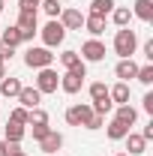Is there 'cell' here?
<instances>
[{"instance_id": "cell-27", "label": "cell", "mask_w": 153, "mask_h": 156, "mask_svg": "<svg viewBox=\"0 0 153 156\" xmlns=\"http://www.w3.org/2000/svg\"><path fill=\"white\" fill-rule=\"evenodd\" d=\"M39 9H45V15H48V18H60V12H63L60 0H42V3H39Z\"/></svg>"}, {"instance_id": "cell-12", "label": "cell", "mask_w": 153, "mask_h": 156, "mask_svg": "<svg viewBox=\"0 0 153 156\" xmlns=\"http://www.w3.org/2000/svg\"><path fill=\"white\" fill-rule=\"evenodd\" d=\"M60 147H63V135H60L57 129H51L48 135H45L42 141H39V150H42L45 156H54V153L60 150Z\"/></svg>"}, {"instance_id": "cell-43", "label": "cell", "mask_w": 153, "mask_h": 156, "mask_svg": "<svg viewBox=\"0 0 153 156\" xmlns=\"http://www.w3.org/2000/svg\"><path fill=\"white\" fill-rule=\"evenodd\" d=\"M54 156H57V153H54Z\"/></svg>"}, {"instance_id": "cell-20", "label": "cell", "mask_w": 153, "mask_h": 156, "mask_svg": "<svg viewBox=\"0 0 153 156\" xmlns=\"http://www.w3.org/2000/svg\"><path fill=\"white\" fill-rule=\"evenodd\" d=\"M111 21H114L117 27H129L132 24V9L129 6H114L111 9Z\"/></svg>"}, {"instance_id": "cell-25", "label": "cell", "mask_w": 153, "mask_h": 156, "mask_svg": "<svg viewBox=\"0 0 153 156\" xmlns=\"http://www.w3.org/2000/svg\"><path fill=\"white\" fill-rule=\"evenodd\" d=\"M48 123V111L39 105V108H33L30 111V117H27V126H45Z\"/></svg>"}, {"instance_id": "cell-11", "label": "cell", "mask_w": 153, "mask_h": 156, "mask_svg": "<svg viewBox=\"0 0 153 156\" xmlns=\"http://www.w3.org/2000/svg\"><path fill=\"white\" fill-rule=\"evenodd\" d=\"M24 135H27V126L6 120V126H3V141H6V144H21V141H24Z\"/></svg>"}, {"instance_id": "cell-3", "label": "cell", "mask_w": 153, "mask_h": 156, "mask_svg": "<svg viewBox=\"0 0 153 156\" xmlns=\"http://www.w3.org/2000/svg\"><path fill=\"white\" fill-rule=\"evenodd\" d=\"M24 63H27L30 69H45V66L54 63V54H51V48H45V45H30V48L24 51Z\"/></svg>"}, {"instance_id": "cell-2", "label": "cell", "mask_w": 153, "mask_h": 156, "mask_svg": "<svg viewBox=\"0 0 153 156\" xmlns=\"http://www.w3.org/2000/svg\"><path fill=\"white\" fill-rule=\"evenodd\" d=\"M84 78H87V63H81L78 69H66L60 75V90L69 93V96H75L78 90L84 87Z\"/></svg>"}, {"instance_id": "cell-22", "label": "cell", "mask_w": 153, "mask_h": 156, "mask_svg": "<svg viewBox=\"0 0 153 156\" xmlns=\"http://www.w3.org/2000/svg\"><path fill=\"white\" fill-rule=\"evenodd\" d=\"M81 63H84V60H81V54H78V51H72V48H66V51L60 54V66H63V69H78Z\"/></svg>"}, {"instance_id": "cell-41", "label": "cell", "mask_w": 153, "mask_h": 156, "mask_svg": "<svg viewBox=\"0 0 153 156\" xmlns=\"http://www.w3.org/2000/svg\"><path fill=\"white\" fill-rule=\"evenodd\" d=\"M3 63H6V60H3V57H0V66H3Z\"/></svg>"}, {"instance_id": "cell-33", "label": "cell", "mask_w": 153, "mask_h": 156, "mask_svg": "<svg viewBox=\"0 0 153 156\" xmlns=\"http://www.w3.org/2000/svg\"><path fill=\"white\" fill-rule=\"evenodd\" d=\"M48 132H51V126H48V123H45V126H33V129H30V135H33V141H42V138L48 135Z\"/></svg>"}, {"instance_id": "cell-16", "label": "cell", "mask_w": 153, "mask_h": 156, "mask_svg": "<svg viewBox=\"0 0 153 156\" xmlns=\"http://www.w3.org/2000/svg\"><path fill=\"white\" fill-rule=\"evenodd\" d=\"M21 87H24V84H21L18 78H12V75L0 78V96H3V99H15L21 93Z\"/></svg>"}, {"instance_id": "cell-37", "label": "cell", "mask_w": 153, "mask_h": 156, "mask_svg": "<svg viewBox=\"0 0 153 156\" xmlns=\"http://www.w3.org/2000/svg\"><path fill=\"white\" fill-rule=\"evenodd\" d=\"M141 138H144V141H153V123H147V126L141 129Z\"/></svg>"}, {"instance_id": "cell-7", "label": "cell", "mask_w": 153, "mask_h": 156, "mask_svg": "<svg viewBox=\"0 0 153 156\" xmlns=\"http://www.w3.org/2000/svg\"><path fill=\"white\" fill-rule=\"evenodd\" d=\"M81 60L84 63H102L105 60V42H99V39H87L84 45H81Z\"/></svg>"}, {"instance_id": "cell-29", "label": "cell", "mask_w": 153, "mask_h": 156, "mask_svg": "<svg viewBox=\"0 0 153 156\" xmlns=\"http://www.w3.org/2000/svg\"><path fill=\"white\" fill-rule=\"evenodd\" d=\"M90 108H93V114H111V111H114V102H111V99H99V102H93V105H90Z\"/></svg>"}, {"instance_id": "cell-30", "label": "cell", "mask_w": 153, "mask_h": 156, "mask_svg": "<svg viewBox=\"0 0 153 156\" xmlns=\"http://www.w3.org/2000/svg\"><path fill=\"white\" fill-rule=\"evenodd\" d=\"M27 117H30V111H27V108H12V111H9V120H12V123H21V126H27Z\"/></svg>"}, {"instance_id": "cell-42", "label": "cell", "mask_w": 153, "mask_h": 156, "mask_svg": "<svg viewBox=\"0 0 153 156\" xmlns=\"http://www.w3.org/2000/svg\"><path fill=\"white\" fill-rule=\"evenodd\" d=\"M114 156H126V153H114Z\"/></svg>"}, {"instance_id": "cell-15", "label": "cell", "mask_w": 153, "mask_h": 156, "mask_svg": "<svg viewBox=\"0 0 153 156\" xmlns=\"http://www.w3.org/2000/svg\"><path fill=\"white\" fill-rule=\"evenodd\" d=\"M129 93H132L129 90V81H117L114 87H108V96H111L114 105H126L129 102Z\"/></svg>"}, {"instance_id": "cell-8", "label": "cell", "mask_w": 153, "mask_h": 156, "mask_svg": "<svg viewBox=\"0 0 153 156\" xmlns=\"http://www.w3.org/2000/svg\"><path fill=\"white\" fill-rule=\"evenodd\" d=\"M90 117H93V108L87 102H78V105H69L66 108V123L69 126H84Z\"/></svg>"}, {"instance_id": "cell-31", "label": "cell", "mask_w": 153, "mask_h": 156, "mask_svg": "<svg viewBox=\"0 0 153 156\" xmlns=\"http://www.w3.org/2000/svg\"><path fill=\"white\" fill-rule=\"evenodd\" d=\"M42 0H18V12H36Z\"/></svg>"}, {"instance_id": "cell-9", "label": "cell", "mask_w": 153, "mask_h": 156, "mask_svg": "<svg viewBox=\"0 0 153 156\" xmlns=\"http://www.w3.org/2000/svg\"><path fill=\"white\" fill-rule=\"evenodd\" d=\"M60 24L66 27V30H84V12L75 9V6H66L63 12H60Z\"/></svg>"}, {"instance_id": "cell-18", "label": "cell", "mask_w": 153, "mask_h": 156, "mask_svg": "<svg viewBox=\"0 0 153 156\" xmlns=\"http://www.w3.org/2000/svg\"><path fill=\"white\" fill-rule=\"evenodd\" d=\"M132 18L153 21V0H135L132 3Z\"/></svg>"}, {"instance_id": "cell-28", "label": "cell", "mask_w": 153, "mask_h": 156, "mask_svg": "<svg viewBox=\"0 0 153 156\" xmlns=\"http://www.w3.org/2000/svg\"><path fill=\"white\" fill-rule=\"evenodd\" d=\"M138 81H141V84H144V87H150L153 84V63H147V66H138Z\"/></svg>"}, {"instance_id": "cell-26", "label": "cell", "mask_w": 153, "mask_h": 156, "mask_svg": "<svg viewBox=\"0 0 153 156\" xmlns=\"http://www.w3.org/2000/svg\"><path fill=\"white\" fill-rule=\"evenodd\" d=\"M87 90H90V99H93V102H99V99H111V96H108V87H105V81H93Z\"/></svg>"}, {"instance_id": "cell-19", "label": "cell", "mask_w": 153, "mask_h": 156, "mask_svg": "<svg viewBox=\"0 0 153 156\" xmlns=\"http://www.w3.org/2000/svg\"><path fill=\"white\" fill-rule=\"evenodd\" d=\"M114 120H120V123H126V126H135V120H138V111H135L132 105L126 102V105H114Z\"/></svg>"}, {"instance_id": "cell-21", "label": "cell", "mask_w": 153, "mask_h": 156, "mask_svg": "<svg viewBox=\"0 0 153 156\" xmlns=\"http://www.w3.org/2000/svg\"><path fill=\"white\" fill-rule=\"evenodd\" d=\"M117 6V0H90V15H111V9Z\"/></svg>"}, {"instance_id": "cell-35", "label": "cell", "mask_w": 153, "mask_h": 156, "mask_svg": "<svg viewBox=\"0 0 153 156\" xmlns=\"http://www.w3.org/2000/svg\"><path fill=\"white\" fill-rule=\"evenodd\" d=\"M6 156H27V150H21V144H9V153Z\"/></svg>"}, {"instance_id": "cell-34", "label": "cell", "mask_w": 153, "mask_h": 156, "mask_svg": "<svg viewBox=\"0 0 153 156\" xmlns=\"http://www.w3.org/2000/svg\"><path fill=\"white\" fill-rule=\"evenodd\" d=\"M141 105H144L147 114H153V93H144V102H141Z\"/></svg>"}, {"instance_id": "cell-1", "label": "cell", "mask_w": 153, "mask_h": 156, "mask_svg": "<svg viewBox=\"0 0 153 156\" xmlns=\"http://www.w3.org/2000/svg\"><path fill=\"white\" fill-rule=\"evenodd\" d=\"M135 51H138V36H135L132 27H117L114 33V54H120V60L123 57H132Z\"/></svg>"}, {"instance_id": "cell-5", "label": "cell", "mask_w": 153, "mask_h": 156, "mask_svg": "<svg viewBox=\"0 0 153 156\" xmlns=\"http://www.w3.org/2000/svg\"><path fill=\"white\" fill-rule=\"evenodd\" d=\"M60 87V75L51 69V66H45V69H36V90L45 96V93H57Z\"/></svg>"}, {"instance_id": "cell-17", "label": "cell", "mask_w": 153, "mask_h": 156, "mask_svg": "<svg viewBox=\"0 0 153 156\" xmlns=\"http://www.w3.org/2000/svg\"><path fill=\"white\" fill-rule=\"evenodd\" d=\"M84 30H87L93 39L102 36V33H105V18H102V15H90V12H87V15H84Z\"/></svg>"}, {"instance_id": "cell-39", "label": "cell", "mask_w": 153, "mask_h": 156, "mask_svg": "<svg viewBox=\"0 0 153 156\" xmlns=\"http://www.w3.org/2000/svg\"><path fill=\"white\" fill-rule=\"evenodd\" d=\"M3 9H6V0H0V12H3Z\"/></svg>"}, {"instance_id": "cell-6", "label": "cell", "mask_w": 153, "mask_h": 156, "mask_svg": "<svg viewBox=\"0 0 153 156\" xmlns=\"http://www.w3.org/2000/svg\"><path fill=\"white\" fill-rule=\"evenodd\" d=\"M21 30V42H33V36L39 33V18L36 12H18V24H15Z\"/></svg>"}, {"instance_id": "cell-4", "label": "cell", "mask_w": 153, "mask_h": 156, "mask_svg": "<svg viewBox=\"0 0 153 156\" xmlns=\"http://www.w3.org/2000/svg\"><path fill=\"white\" fill-rule=\"evenodd\" d=\"M39 36H42V45H45V48H57V45H63V39H66V27H63L57 18H51L39 30Z\"/></svg>"}, {"instance_id": "cell-40", "label": "cell", "mask_w": 153, "mask_h": 156, "mask_svg": "<svg viewBox=\"0 0 153 156\" xmlns=\"http://www.w3.org/2000/svg\"><path fill=\"white\" fill-rule=\"evenodd\" d=\"M0 78H6V69H3V66H0Z\"/></svg>"}, {"instance_id": "cell-36", "label": "cell", "mask_w": 153, "mask_h": 156, "mask_svg": "<svg viewBox=\"0 0 153 156\" xmlns=\"http://www.w3.org/2000/svg\"><path fill=\"white\" fill-rule=\"evenodd\" d=\"M144 57L153 63V39H147V42H144Z\"/></svg>"}, {"instance_id": "cell-13", "label": "cell", "mask_w": 153, "mask_h": 156, "mask_svg": "<svg viewBox=\"0 0 153 156\" xmlns=\"http://www.w3.org/2000/svg\"><path fill=\"white\" fill-rule=\"evenodd\" d=\"M123 141H126V150H129L126 156H141L144 150H147V141L141 138V132H132V129H129Z\"/></svg>"}, {"instance_id": "cell-38", "label": "cell", "mask_w": 153, "mask_h": 156, "mask_svg": "<svg viewBox=\"0 0 153 156\" xmlns=\"http://www.w3.org/2000/svg\"><path fill=\"white\" fill-rule=\"evenodd\" d=\"M6 153H9V144H6V141L0 138V156H6Z\"/></svg>"}, {"instance_id": "cell-23", "label": "cell", "mask_w": 153, "mask_h": 156, "mask_svg": "<svg viewBox=\"0 0 153 156\" xmlns=\"http://www.w3.org/2000/svg\"><path fill=\"white\" fill-rule=\"evenodd\" d=\"M105 132H108V138H111V141H123V138H126V132H129V126H126V123H120V120H111V123L105 126Z\"/></svg>"}, {"instance_id": "cell-32", "label": "cell", "mask_w": 153, "mask_h": 156, "mask_svg": "<svg viewBox=\"0 0 153 156\" xmlns=\"http://www.w3.org/2000/svg\"><path fill=\"white\" fill-rule=\"evenodd\" d=\"M102 126H105V117L102 114H93L87 123H84V129H102Z\"/></svg>"}, {"instance_id": "cell-14", "label": "cell", "mask_w": 153, "mask_h": 156, "mask_svg": "<svg viewBox=\"0 0 153 156\" xmlns=\"http://www.w3.org/2000/svg\"><path fill=\"white\" fill-rule=\"evenodd\" d=\"M114 75L120 78V81H129V78H135L138 75V63H135L132 57H123L120 63L114 66Z\"/></svg>"}, {"instance_id": "cell-10", "label": "cell", "mask_w": 153, "mask_h": 156, "mask_svg": "<svg viewBox=\"0 0 153 156\" xmlns=\"http://www.w3.org/2000/svg\"><path fill=\"white\" fill-rule=\"evenodd\" d=\"M15 99L21 102V108H27V111H33V108L42 105V93H39L36 87H21V93Z\"/></svg>"}, {"instance_id": "cell-24", "label": "cell", "mask_w": 153, "mask_h": 156, "mask_svg": "<svg viewBox=\"0 0 153 156\" xmlns=\"http://www.w3.org/2000/svg\"><path fill=\"white\" fill-rule=\"evenodd\" d=\"M0 42H3V45H9V48H18V45H21V30L15 27V24H12V27H6V30H3V36H0Z\"/></svg>"}]
</instances>
